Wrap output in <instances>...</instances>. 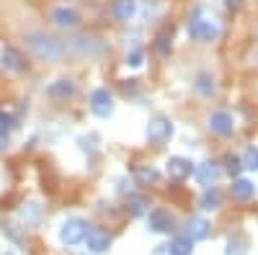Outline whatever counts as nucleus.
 Segmentation results:
<instances>
[{"label": "nucleus", "mask_w": 258, "mask_h": 255, "mask_svg": "<svg viewBox=\"0 0 258 255\" xmlns=\"http://www.w3.org/2000/svg\"><path fill=\"white\" fill-rule=\"evenodd\" d=\"M26 47L31 49V54L41 62H62L64 54H68V49H64V44L59 39H54L52 34L47 31H29L26 34Z\"/></svg>", "instance_id": "obj_1"}, {"label": "nucleus", "mask_w": 258, "mask_h": 255, "mask_svg": "<svg viewBox=\"0 0 258 255\" xmlns=\"http://www.w3.org/2000/svg\"><path fill=\"white\" fill-rule=\"evenodd\" d=\"M188 36L194 41H204V44H209V41H214L220 36V21L214 16H207V13H197L188 21Z\"/></svg>", "instance_id": "obj_2"}, {"label": "nucleus", "mask_w": 258, "mask_h": 255, "mask_svg": "<svg viewBox=\"0 0 258 255\" xmlns=\"http://www.w3.org/2000/svg\"><path fill=\"white\" fill-rule=\"evenodd\" d=\"M88 235V222L83 217H68L62 224H59V242L64 247H75L85 240Z\"/></svg>", "instance_id": "obj_3"}, {"label": "nucleus", "mask_w": 258, "mask_h": 255, "mask_svg": "<svg viewBox=\"0 0 258 255\" xmlns=\"http://www.w3.org/2000/svg\"><path fill=\"white\" fill-rule=\"evenodd\" d=\"M173 134H176V124L170 121L168 116H153L147 121L145 137H147L150 144H165V142H170Z\"/></svg>", "instance_id": "obj_4"}, {"label": "nucleus", "mask_w": 258, "mask_h": 255, "mask_svg": "<svg viewBox=\"0 0 258 255\" xmlns=\"http://www.w3.org/2000/svg\"><path fill=\"white\" fill-rule=\"evenodd\" d=\"M88 106H91L93 116H98V119H111L116 111V101H114V93L109 88H93Z\"/></svg>", "instance_id": "obj_5"}, {"label": "nucleus", "mask_w": 258, "mask_h": 255, "mask_svg": "<svg viewBox=\"0 0 258 255\" xmlns=\"http://www.w3.org/2000/svg\"><path fill=\"white\" fill-rule=\"evenodd\" d=\"M49 21L57 26V29H62V31H75L78 26H80V13L73 8V6H54L52 11H49Z\"/></svg>", "instance_id": "obj_6"}, {"label": "nucleus", "mask_w": 258, "mask_h": 255, "mask_svg": "<svg viewBox=\"0 0 258 255\" xmlns=\"http://www.w3.org/2000/svg\"><path fill=\"white\" fill-rule=\"evenodd\" d=\"M207 129L212 134H217V137H230L235 132V116L230 111H222V109L212 111L207 116Z\"/></svg>", "instance_id": "obj_7"}, {"label": "nucleus", "mask_w": 258, "mask_h": 255, "mask_svg": "<svg viewBox=\"0 0 258 255\" xmlns=\"http://www.w3.org/2000/svg\"><path fill=\"white\" fill-rule=\"evenodd\" d=\"M147 227L150 232H158V235H168V232H173L176 227V219L173 214H170L168 209H153V211H147Z\"/></svg>", "instance_id": "obj_8"}, {"label": "nucleus", "mask_w": 258, "mask_h": 255, "mask_svg": "<svg viewBox=\"0 0 258 255\" xmlns=\"http://www.w3.org/2000/svg\"><path fill=\"white\" fill-rule=\"evenodd\" d=\"M0 65H3L6 72L21 75L26 70V57L21 54V49H16V47H3L0 49Z\"/></svg>", "instance_id": "obj_9"}, {"label": "nucleus", "mask_w": 258, "mask_h": 255, "mask_svg": "<svg viewBox=\"0 0 258 255\" xmlns=\"http://www.w3.org/2000/svg\"><path fill=\"white\" fill-rule=\"evenodd\" d=\"M78 93V82L73 77H57L47 85V96L54 101H68Z\"/></svg>", "instance_id": "obj_10"}, {"label": "nucleus", "mask_w": 258, "mask_h": 255, "mask_svg": "<svg viewBox=\"0 0 258 255\" xmlns=\"http://www.w3.org/2000/svg\"><path fill=\"white\" fill-rule=\"evenodd\" d=\"M220 176H222L220 165H217V162H212V160H207V162H199L197 167H194V178H197V181H199L204 188L214 186Z\"/></svg>", "instance_id": "obj_11"}, {"label": "nucleus", "mask_w": 258, "mask_h": 255, "mask_svg": "<svg viewBox=\"0 0 258 255\" xmlns=\"http://www.w3.org/2000/svg\"><path fill=\"white\" fill-rule=\"evenodd\" d=\"M85 247H88L91 252H96V255H101V252H106L111 247V235L106 229H88V235H85Z\"/></svg>", "instance_id": "obj_12"}, {"label": "nucleus", "mask_w": 258, "mask_h": 255, "mask_svg": "<svg viewBox=\"0 0 258 255\" xmlns=\"http://www.w3.org/2000/svg\"><path fill=\"white\" fill-rule=\"evenodd\" d=\"M73 52H78L80 57L93 59V57H101L103 44H101V41H98L96 36H78V39L73 41Z\"/></svg>", "instance_id": "obj_13"}, {"label": "nucleus", "mask_w": 258, "mask_h": 255, "mask_svg": "<svg viewBox=\"0 0 258 255\" xmlns=\"http://www.w3.org/2000/svg\"><path fill=\"white\" fill-rule=\"evenodd\" d=\"M212 235V224L204 219V217H188L186 222V237L191 242H199V240H207Z\"/></svg>", "instance_id": "obj_14"}, {"label": "nucleus", "mask_w": 258, "mask_h": 255, "mask_svg": "<svg viewBox=\"0 0 258 255\" xmlns=\"http://www.w3.org/2000/svg\"><path fill=\"white\" fill-rule=\"evenodd\" d=\"M165 170H168V176H170V178L183 181V178L194 176V162H191V160H186V157H178V155H176V157H168Z\"/></svg>", "instance_id": "obj_15"}, {"label": "nucleus", "mask_w": 258, "mask_h": 255, "mask_svg": "<svg viewBox=\"0 0 258 255\" xmlns=\"http://www.w3.org/2000/svg\"><path fill=\"white\" fill-rule=\"evenodd\" d=\"M230 196H232L235 201H250V199L255 196L253 181H248V178H235L232 186H230Z\"/></svg>", "instance_id": "obj_16"}, {"label": "nucleus", "mask_w": 258, "mask_h": 255, "mask_svg": "<svg viewBox=\"0 0 258 255\" xmlns=\"http://www.w3.org/2000/svg\"><path fill=\"white\" fill-rule=\"evenodd\" d=\"M111 16L121 24H129V21H135L137 16V0H116L111 6Z\"/></svg>", "instance_id": "obj_17"}, {"label": "nucleus", "mask_w": 258, "mask_h": 255, "mask_svg": "<svg viewBox=\"0 0 258 255\" xmlns=\"http://www.w3.org/2000/svg\"><path fill=\"white\" fill-rule=\"evenodd\" d=\"M194 91H197L202 98H212L214 93H217V80H214L209 72H199L197 77H194Z\"/></svg>", "instance_id": "obj_18"}, {"label": "nucleus", "mask_w": 258, "mask_h": 255, "mask_svg": "<svg viewBox=\"0 0 258 255\" xmlns=\"http://www.w3.org/2000/svg\"><path fill=\"white\" fill-rule=\"evenodd\" d=\"M199 206H202L204 211L220 209V206H222V194H220V188H217V186L204 188V194H202V199H199Z\"/></svg>", "instance_id": "obj_19"}, {"label": "nucleus", "mask_w": 258, "mask_h": 255, "mask_svg": "<svg viewBox=\"0 0 258 255\" xmlns=\"http://www.w3.org/2000/svg\"><path fill=\"white\" fill-rule=\"evenodd\" d=\"M165 255H191L194 252V242L188 237H176L170 245H163Z\"/></svg>", "instance_id": "obj_20"}, {"label": "nucleus", "mask_w": 258, "mask_h": 255, "mask_svg": "<svg viewBox=\"0 0 258 255\" xmlns=\"http://www.w3.org/2000/svg\"><path fill=\"white\" fill-rule=\"evenodd\" d=\"M39 217H41V206H36V204H26L24 209H21V222H24L26 227L39 224Z\"/></svg>", "instance_id": "obj_21"}, {"label": "nucleus", "mask_w": 258, "mask_h": 255, "mask_svg": "<svg viewBox=\"0 0 258 255\" xmlns=\"http://www.w3.org/2000/svg\"><path fill=\"white\" fill-rule=\"evenodd\" d=\"M124 65H126V67H132V70H140V67L145 65V49L132 47V49L126 52V57H124Z\"/></svg>", "instance_id": "obj_22"}, {"label": "nucleus", "mask_w": 258, "mask_h": 255, "mask_svg": "<svg viewBox=\"0 0 258 255\" xmlns=\"http://www.w3.org/2000/svg\"><path fill=\"white\" fill-rule=\"evenodd\" d=\"M16 126H18V119H16L11 111H6V109L0 111V137H8Z\"/></svg>", "instance_id": "obj_23"}, {"label": "nucleus", "mask_w": 258, "mask_h": 255, "mask_svg": "<svg viewBox=\"0 0 258 255\" xmlns=\"http://www.w3.org/2000/svg\"><path fill=\"white\" fill-rule=\"evenodd\" d=\"M158 181V170L153 165H140L137 167V183L140 186H150V183H155Z\"/></svg>", "instance_id": "obj_24"}, {"label": "nucleus", "mask_w": 258, "mask_h": 255, "mask_svg": "<svg viewBox=\"0 0 258 255\" xmlns=\"http://www.w3.org/2000/svg\"><path fill=\"white\" fill-rule=\"evenodd\" d=\"M240 162L245 170H258V147H248L245 155L240 157Z\"/></svg>", "instance_id": "obj_25"}, {"label": "nucleus", "mask_w": 258, "mask_h": 255, "mask_svg": "<svg viewBox=\"0 0 258 255\" xmlns=\"http://www.w3.org/2000/svg\"><path fill=\"white\" fill-rule=\"evenodd\" d=\"M155 49H158L160 57H168V54H170V31L158 34V39H155Z\"/></svg>", "instance_id": "obj_26"}, {"label": "nucleus", "mask_w": 258, "mask_h": 255, "mask_svg": "<svg viewBox=\"0 0 258 255\" xmlns=\"http://www.w3.org/2000/svg\"><path fill=\"white\" fill-rule=\"evenodd\" d=\"M129 206V211H132V214L135 217H140V214H145V211H147V204H145V199H137V196H129V201H126Z\"/></svg>", "instance_id": "obj_27"}, {"label": "nucleus", "mask_w": 258, "mask_h": 255, "mask_svg": "<svg viewBox=\"0 0 258 255\" xmlns=\"http://www.w3.org/2000/svg\"><path fill=\"white\" fill-rule=\"evenodd\" d=\"M225 170L230 176H238L240 170H243V162H240V157H235V155H227V160H225Z\"/></svg>", "instance_id": "obj_28"}, {"label": "nucleus", "mask_w": 258, "mask_h": 255, "mask_svg": "<svg viewBox=\"0 0 258 255\" xmlns=\"http://www.w3.org/2000/svg\"><path fill=\"white\" fill-rule=\"evenodd\" d=\"M225 255H245V242H243L240 237L230 240V242H227V250H225Z\"/></svg>", "instance_id": "obj_29"}, {"label": "nucleus", "mask_w": 258, "mask_h": 255, "mask_svg": "<svg viewBox=\"0 0 258 255\" xmlns=\"http://www.w3.org/2000/svg\"><path fill=\"white\" fill-rule=\"evenodd\" d=\"M227 8H240V0H227Z\"/></svg>", "instance_id": "obj_30"}, {"label": "nucleus", "mask_w": 258, "mask_h": 255, "mask_svg": "<svg viewBox=\"0 0 258 255\" xmlns=\"http://www.w3.org/2000/svg\"><path fill=\"white\" fill-rule=\"evenodd\" d=\"M0 255H16L13 250H3V252H0Z\"/></svg>", "instance_id": "obj_31"}]
</instances>
